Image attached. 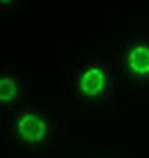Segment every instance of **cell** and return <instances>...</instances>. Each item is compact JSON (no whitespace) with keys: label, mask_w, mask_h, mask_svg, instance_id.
I'll return each mask as SVG.
<instances>
[{"label":"cell","mask_w":149,"mask_h":158,"mask_svg":"<svg viewBox=\"0 0 149 158\" xmlns=\"http://www.w3.org/2000/svg\"><path fill=\"white\" fill-rule=\"evenodd\" d=\"M95 158H116V156H95Z\"/></svg>","instance_id":"cell-6"},{"label":"cell","mask_w":149,"mask_h":158,"mask_svg":"<svg viewBox=\"0 0 149 158\" xmlns=\"http://www.w3.org/2000/svg\"><path fill=\"white\" fill-rule=\"evenodd\" d=\"M120 74L109 59L78 61L69 74V89L80 103L109 108L118 97Z\"/></svg>","instance_id":"cell-1"},{"label":"cell","mask_w":149,"mask_h":158,"mask_svg":"<svg viewBox=\"0 0 149 158\" xmlns=\"http://www.w3.org/2000/svg\"><path fill=\"white\" fill-rule=\"evenodd\" d=\"M112 61L128 86L149 91V32L128 34L118 44Z\"/></svg>","instance_id":"cell-3"},{"label":"cell","mask_w":149,"mask_h":158,"mask_svg":"<svg viewBox=\"0 0 149 158\" xmlns=\"http://www.w3.org/2000/svg\"><path fill=\"white\" fill-rule=\"evenodd\" d=\"M6 131L13 146L23 150H44L53 146V118L38 106H17L6 120Z\"/></svg>","instance_id":"cell-2"},{"label":"cell","mask_w":149,"mask_h":158,"mask_svg":"<svg viewBox=\"0 0 149 158\" xmlns=\"http://www.w3.org/2000/svg\"><path fill=\"white\" fill-rule=\"evenodd\" d=\"M21 97H23L21 76L11 68H2L0 70V106L4 110H15Z\"/></svg>","instance_id":"cell-4"},{"label":"cell","mask_w":149,"mask_h":158,"mask_svg":"<svg viewBox=\"0 0 149 158\" xmlns=\"http://www.w3.org/2000/svg\"><path fill=\"white\" fill-rule=\"evenodd\" d=\"M19 2L21 0H0V11L2 13H13L19 9Z\"/></svg>","instance_id":"cell-5"}]
</instances>
